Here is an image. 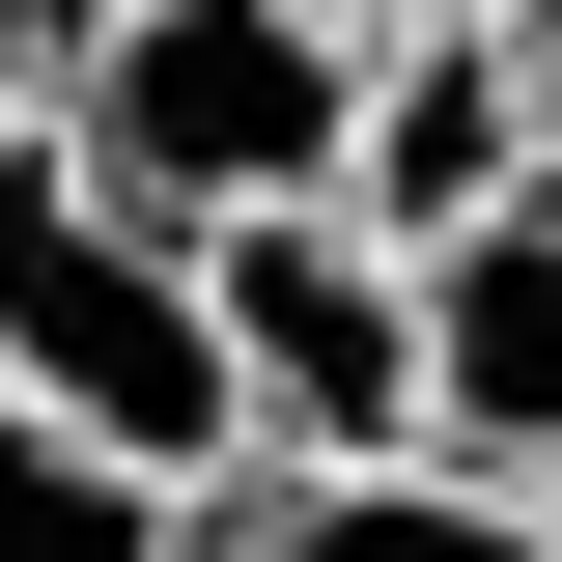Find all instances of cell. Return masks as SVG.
Wrapping results in <instances>:
<instances>
[{"mask_svg":"<svg viewBox=\"0 0 562 562\" xmlns=\"http://www.w3.org/2000/svg\"><path fill=\"white\" fill-rule=\"evenodd\" d=\"M29 140H57L113 225L225 254V225L338 198V140H366V29H338V0H57Z\"/></svg>","mask_w":562,"mask_h":562,"instance_id":"6da1fadb","label":"cell"},{"mask_svg":"<svg viewBox=\"0 0 562 562\" xmlns=\"http://www.w3.org/2000/svg\"><path fill=\"white\" fill-rule=\"evenodd\" d=\"M0 422H85V450H140V479H225V450H254L198 254L113 225L57 140H0Z\"/></svg>","mask_w":562,"mask_h":562,"instance_id":"7a4b0ae2","label":"cell"},{"mask_svg":"<svg viewBox=\"0 0 562 562\" xmlns=\"http://www.w3.org/2000/svg\"><path fill=\"white\" fill-rule=\"evenodd\" d=\"M198 310H225L254 450H422V254H394V225L281 198V225H225V254H198Z\"/></svg>","mask_w":562,"mask_h":562,"instance_id":"3957f363","label":"cell"},{"mask_svg":"<svg viewBox=\"0 0 562 562\" xmlns=\"http://www.w3.org/2000/svg\"><path fill=\"white\" fill-rule=\"evenodd\" d=\"M479 198H535V29H479V0H422V29H366V140H338V225L450 254Z\"/></svg>","mask_w":562,"mask_h":562,"instance_id":"277c9868","label":"cell"},{"mask_svg":"<svg viewBox=\"0 0 562 562\" xmlns=\"http://www.w3.org/2000/svg\"><path fill=\"white\" fill-rule=\"evenodd\" d=\"M422 450H479V479L562 506V169L422 254Z\"/></svg>","mask_w":562,"mask_h":562,"instance_id":"5b68a950","label":"cell"},{"mask_svg":"<svg viewBox=\"0 0 562 562\" xmlns=\"http://www.w3.org/2000/svg\"><path fill=\"white\" fill-rule=\"evenodd\" d=\"M198 562H562V506L479 450H225Z\"/></svg>","mask_w":562,"mask_h":562,"instance_id":"8992f818","label":"cell"},{"mask_svg":"<svg viewBox=\"0 0 562 562\" xmlns=\"http://www.w3.org/2000/svg\"><path fill=\"white\" fill-rule=\"evenodd\" d=\"M0 562H198V479H140L85 422H0Z\"/></svg>","mask_w":562,"mask_h":562,"instance_id":"52a82bcc","label":"cell"},{"mask_svg":"<svg viewBox=\"0 0 562 562\" xmlns=\"http://www.w3.org/2000/svg\"><path fill=\"white\" fill-rule=\"evenodd\" d=\"M29 85H57V0H0V140H29Z\"/></svg>","mask_w":562,"mask_h":562,"instance_id":"ba28073f","label":"cell"},{"mask_svg":"<svg viewBox=\"0 0 562 562\" xmlns=\"http://www.w3.org/2000/svg\"><path fill=\"white\" fill-rule=\"evenodd\" d=\"M535 169H562V29H535Z\"/></svg>","mask_w":562,"mask_h":562,"instance_id":"9c48e42d","label":"cell"},{"mask_svg":"<svg viewBox=\"0 0 562 562\" xmlns=\"http://www.w3.org/2000/svg\"><path fill=\"white\" fill-rule=\"evenodd\" d=\"M479 29H562V0H479Z\"/></svg>","mask_w":562,"mask_h":562,"instance_id":"30bf717a","label":"cell"},{"mask_svg":"<svg viewBox=\"0 0 562 562\" xmlns=\"http://www.w3.org/2000/svg\"><path fill=\"white\" fill-rule=\"evenodd\" d=\"M338 29H422V0H338Z\"/></svg>","mask_w":562,"mask_h":562,"instance_id":"8fae6325","label":"cell"}]
</instances>
